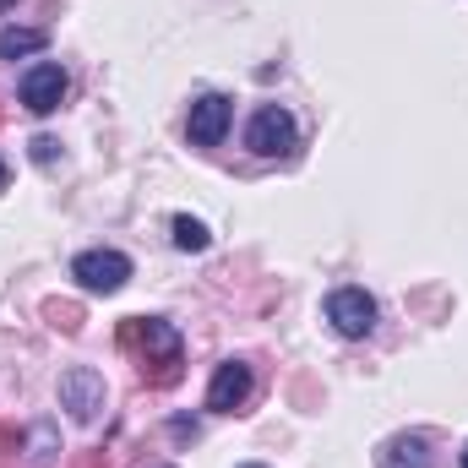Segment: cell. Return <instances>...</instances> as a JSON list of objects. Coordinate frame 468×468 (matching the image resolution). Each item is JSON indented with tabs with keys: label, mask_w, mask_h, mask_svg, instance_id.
I'll return each instance as SVG.
<instances>
[{
	"label": "cell",
	"mask_w": 468,
	"mask_h": 468,
	"mask_svg": "<svg viewBox=\"0 0 468 468\" xmlns=\"http://www.w3.org/2000/svg\"><path fill=\"white\" fill-rule=\"evenodd\" d=\"M60 409H66L71 420L93 425V420L104 414V376H99L93 365H71V370L60 376Z\"/></svg>",
	"instance_id": "3"
},
{
	"label": "cell",
	"mask_w": 468,
	"mask_h": 468,
	"mask_svg": "<svg viewBox=\"0 0 468 468\" xmlns=\"http://www.w3.org/2000/svg\"><path fill=\"white\" fill-rule=\"evenodd\" d=\"M376 468H431V441L425 436H392L376 452Z\"/></svg>",
	"instance_id": "9"
},
{
	"label": "cell",
	"mask_w": 468,
	"mask_h": 468,
	"mask_svg": "<svg viewBox=\"0 0 468 468\" xmlns=\"http://www.w3.org/2000/svg\"><path fill=\"white\" fill-rule=\"evenodd\" d=\"M66 88H71V77H66L55 60H38V66L22 71V104H27L33 115H55L60 99H66Z\"/></svg>",
	"instance_id": "6"
},
{
	"label": "cell",
	"mask_w": 468,
	"mask_h": 468,
	"mask_svg": "<svg viewBox=\"0 0 468 468\" xmlns=\"http://www.w3.org/2000/svg\"><path fill=\"white\" fill-rule=\"evenodd\" d=\"M245 147L256 153V158H278V153H289L294 147V115L283 110V104H261L250 125H245Z\"/></svg>",
	"instance_id": "4"
},
{
	"label": "cell",
	"mask_w": 468,
	"mask_h": 468,
	"mask_svg": "<svg viewBox=\"0 0 468 468\" xmlns=\"http://www.w3.org/2000/svg\"><path fill=\"white\" fill-rule=\"evenodd\" d=\"M463 468H468V447H463Z\"/></svg>",
	"instance_id": "16"
},
{
	"label": "cell",
	"mask_w": 468,
	"mask_h": 468,
	"mask_svg": "<svg viewBox=\"0 0 468 468\" xmlns=\"http://www.w3.org/2000/svg\"><path fill=\"white\" fill-rule=\"evenodd\" d=\"M229 120H234V104L224 99V93H202V99L191 104L186 131H191V142H197V147H218V142L229 136Z\"/></svg>",
	"instance_id": "8"
},
{
	"label": "cell",
	"mask_w": 468,
	"mask_h": 468,
	"mask_svg": "<svg viewBox=\"0 0 468 468\" xmlns=\"http://www.w3.org/2000/svg\"><path fill=\"white\" fill-rule=\"evenodd\" d=\"M27 147H33V158H38V164H49V158H55V147H60V142H55V136H33V142H27Z\"/></svg>",
	"instance_id": "13"
},
{
	"label": "cell",
	"mask_w": 468,
	"mask_h": 468,
	"mask_svg": "<svg viewBox=\"0 0 468 468\" xmlns=\"http://www.w3.org/2000/svg\"><path fill=\"white\" fill-rule=\"evenodd\" d=\"M49 44L44 27H5L0 33V60H22V55H38Z\"/></svg>",
	"instance_id": "10"
},
{
	"label": "cell",
	"mask_w": 468,
	"mask_h": 468,
	"mask_svg": "<svg viewBox=\"0 0 468 468\" xmlns=\"http://www.w3.org/2000/svg\"><path fill=\"white\" fill-rule=\"evenodd\" d=\"M239 468H267V463H239Z\"/></svg>",
	"instance_id": "14"
},
{
	"label": "cell",
	"mask_w": 468,
	"mask_h": 468,
	"mask_svg": "<svg viewBox=\"0 0 468 468\" xmlns=\"http://www.w3.org/2000/svg\"><path fill=\"white\" fill-rule=\"evenodd\" d=\"M327 322H333V333L338 338H370L376 333V300L365 294V289H333L327 294Z\"/></svg>",
	"instance_id": "5"
},
{
	"label": "cell",
	"mask_w": 468,
	"mask_h": 468,
	"mask_svg": "<svg viewBox=\"0 0 468 468\" xmlns=\"http://www.w3.org/2000/svg\"><path fill=\"white\" fill-rule=\"evenodd\" d=\"M0 186H5V164H0Z\"/></svg>",
	"instance_id": "15"
},
{
	"label": "cell",
	"mask_w": 468,
	"mask_h": 468,
	"mask_svg": "<svg viewBox=\"0 0 468 468\" xmlns=\"http://www.w3.org/2000/svg\"><path fill=\"white\" fill-rule=\"evenodd\" d=\"M245 398H250V365L245 359H224L213 370V381H207V409L213 414H239Z\"/></svg>",
	"instance_id": "7"
},
{
	"label": "cell",
	"mask_w": 468,
	"mask_h": 468,
	"mask_svg": "<svg viewBox=\"0 0 468 468\" xmlns=\"http://www.w3.org/2000/svg\"><path fill=\"white\" fill-rule=\"evenodd\" d=\"M120 349H131L142 359V381L147 387H175L180 381L186 354H180V333L169 322H158V316H125L120 322Z\"/></svg>",
	"instance_id": "1"
},
{
	"label": "cell",
	"mask_w": 468,
	"mask_h": 468,
	"mask_svg": "<svg viewBox=\"0 0 468 468\" xmlns=\"http://www.w3.org/2000/svg\"><path fill=\"white\" fill-rule=\"evenodd\" d=\"M44 316H49V327H60V333H77V327H82V311H77V305H60V300H49Z\"/></svg>",
	"instance_id": "12"
},
{
	"label": "cell",
	"mask_w": 468,
	"mask_h": 468,
	"mask_svg": "<svg viewBox=\"0 0 468 468\" xmlns=\"http://www.w3.org/2000/svg\"><path fill=\"white\" fill-rule=\"evenodd\" d=\"M71 278L88 289V294H120L131 283V256L125 250H82L71 261Z\"/></svg>",
	"instance_id": "2"
},
{
	"label": "cell",
	"mask_w": 468,
	"mask_h": 468,
	"mask_svg": "<svg viewBox=\"0 0 468 468\" xmlns=\"http://www.w3.org/2000/svg\"><path fill=\"white\" fill-rule=\"evenodd\" d=\"M0 5H11V0H0Z\"/></svg>",
	"instance_id": "17"
},
{
	"label": "cell",
	"mask_w": 468,
	"mask_h": 468,
	"mask_svg": "<svg viewBox=\"0 0 468 468\" xmlns=\"http://www.w3.org/2000/svg\"><path fill=\"white\" fill-rule=\"evenodd\" d=\"M169 229H175V245H180V250H207V245H213L207 224H197V218H186V213H180Z\"/></svg>",
	"instance_id": "11"
}]
</instances>
